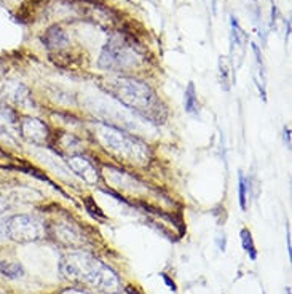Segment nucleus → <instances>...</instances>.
Masks as SVG:
<instances>
[{"mask_svg": "<svg viewBox=\"0 0 292 294\" xmlns=\"http://www.w3.org/2000/svg\"><path fill=\"white\" fill-rule=\"evenodd\" d=\"M238 197H239V206L241 209H246V189H248V182L245 179V176L239 173V179H238Z\"/></svg>", "mask_w": 292, "mask_h": 294, "instance_id": "14", "label": "nucleus"}, {"mask_svg": "<svg viewBox=\"0 0 292 294\" xmlns=\"http://www.w3.org/2000/svg\"><path fill=\"white\" fill-rule=\"evenodd\" d=\"M286 294H290V289H289V288L286 289Z\"/></svg>", "mask_w": 292, "mask_h": 294, "instance_id": "20", "label": "nucleus"}, {"mask_svg": "<svg viewBox=\"0 0 292 294\" xmlns=\"http://www.w3.org/2000/svg\"><path fill=\"white\" fill-rule=\"evenodd\" d=\"M284 143L287 147L290 146V130L289 128H284Z\"/></svg>", "mask_w": 292, "mask_h": 294, "instance_id": "17", "label": "nucleus"}, {"mask_svg": "<svg viewBox=\"0 0 292 294\" xmlns=\"http://www.w3.org/2000/svg\"><path fill=\"white\" fill-rule=\"evenodd\" d=\"M0 273L10 280H16V278H21L24 275V269L21 264H18V262L4 261V262H0Z\"/></svg>", "mask_w": 292, "mask_h": 294, "instance_id": "11", "label": "nucleus"}, {"mask_svg": "<svg viewBox=\"0 0 292 294\" xmlns=\"http://www.w3.org/2000/svg\"><path fill=\"white\" fill-rule=\"evenodd\" d=\"M103 88L107 93L114 95V98L118 101H122L125 106L136 109L137 112L144 114L145 117L152 118L154 114L158 112V109H155L158 106L155 93L144 82L128 77H115L106 80Z\"/></svg>", "mask_w": 292, "mask_h": 294, "instance_id": "2", "label": "nucleus"}, {"mask_svg": "<svg viewBox=\"0 0 292 294\" xmlns=\"http://www.w3.org/2000/svg\"><path fill=\"white\" fill-rule=\"evenodd\" d=\"M287 253L290 256V234H289V227H287Z\"/></svg>", "mask_w": 292, "mask_h": 294, "instance_id": "18", "label": "nucleus"}, {"mask_svg": "<svg viewBox=\"0 0 292 294\" xmlns=\"http://www.w3.org/2000/svg\"><path fill=\"white\" fill-rule=\"evenodd\" d=\"M239 237H241V245H243L245 251L248 253L251 259L256 261L257 259V251H256L254 240H253V235H251V232L248 229H243L239 232Z\"/></svg>", "mask_w": 292, "mask_h": 294, "instance_id": "12", "label": "nucleus"}, {"mask_svg": "<svg viewBox=\"0 0 292 294\" xmlns=\"http://www.w3.org/2000/svg\"><path fill=\"white\" fill-rule=\"evenodd\" d=\"M61 294H91V292L83 291V289H77V288H67V289H64Z\"/></svg>", "mask_w": 292, "mask_h": 294, "instance_id": "16", "label": "nucleus"}, {"mask_svg": "<svg viewBox=\"0 0 292 294\" xmlns=\"http://www.w3.org/2000/svg\"><path fill=\"white\" fill-rule=\"evenodd\" d=\"M99 141L106 146L107 150L115 154L126 161H145L147 160V146L139 139L129 136L123 131L112 127H101L98 130Z\"/></svg>", "mask_w": 292, "mask_h": 294, "instance_id": "4", "label": "nucleus"}, {"mask_svg": "<svg viewBox=\"0 0 292 294\" xmlns=\"http://www.w3.org/2000/svg\"><path fill=\"white\" fill-rule=\"evenodd\" d=\"M59 270L64 278L70 281L83 283L107 294H117L122 286L118 275L112 269L85 253H72L64 256L59 262Z\"/></svg>", "mask_w": 292, "mask_h": 294, "instance_id": "1", "label": "nucleus"}, {"mask_svg": "<svg viewBox=\"0 0 292 294\" xmlns=\"http://www.w3.org/2000/svg\"><path fill=\"white\" fill-rule=\"evenodd\" d=\"M231 34H230V52L231 55L236 53V50L241 48V52L245 53V48H246V34L243 32V29L239 27L238 21L235 16H231Z\"/></svg>", "mask_w": 292, "mask_h": 294, "instance_id": "9", "label": "nucleus"}, {"mask_svg": "<svg viewBox=\"0 0 292 294\" xmlns=\"http://www.w3.org/2000/svg\"><path fill=\"white\" fill-rule=\"evenodd\" d=\"M140 59L142 58H140L137 45L125 34L117 32L104 45L98 59V66L104 70L118 72V70H126L137 66Z\"/></svg>", "mask_w": 292, "mask_h": 294, "instance_id": "3", "label": "nucleus"}, {"mask_svg": "<svg viewBox=\"0 0 292 294\" xmlns=\"http://www.w3.org/2000/svg\"><path fill=\"white\" fill-rule=\"evenodd\" d=\"M162 278L165 280V283L169 286V289H171V291H176V289H177V288H176V283H174L173 280H171V278L166 275V273H162Z\"/></svg>", "mask_w": 292, "mask_h": 294, "instance_id": "15", "label": "nucleus"}, {"mask_svg": "<svg viewBox=\"0 0 292 294\" xmlns=\"http://www.w3.org/2000/svg\"><path fill=\"white\" fill-rule=\"evenodd\" d=\"M184 104L185 110L192 115H198L200 112V104H198V98H197V91L193 82H190L187 90H185V98H184Z\"/></svg>", "mask_w": 292, "mask_h": 294, "instance_id": "10", "label": "nucleus"}, {"mask_svg": "<svg viewBox=\"0 0 292 294\" xmlns=\"http://www.w3.org/2000/svg\"><path fill=\"white\" fill-rule=\"evenodd\" d=\"M2 226H5V224H0V234H2Z\"/></svg>", "mask_w": 292, "mask_h": 294, "instance_id": "19", "label": "nucleus"}, {"mask_svg": "<svg viewBox=\"0 0 292 294\" xmlns=\"http://www.w3.org/2000/svg\"><path fill=\"white\" fill-rule=\"evenodd\" d=\"M219 77H220V83L225 91L230 90V77H228V63L224 56H220L219 59Z\"/></svg>", "mask_w": 292, "mask_h": 294, "instance_id": "13", "label": "nucleus"}, {"mask_svg": "<svg viewBox=\"0 0 292 294\" xmlns=\"http://www.w3.org/2000/svg\"><path fill=\"white\" fill-rule=\"evenodd\" d=\"M69 166L72 168L78 176H82L89 184H96L99 175L96 166L85 157H72L69 158Z\"/></svg>", "mask_w": 292, "mask_h": 294, "instance_id": "7", "label": "nucleus"}, {"mask_svg": "<svg viewBox=\"0 0 292 294\" xmlns=\"http://www.w3.org/2000/svg\"><path fill=\"white\" fill-rule=\"evenodd\" d=\"M5 234L15 241H37L45 235V226L35 216L18 215L5 222Z\"/></svg>", "mask_w": 292, "mask_h": 294, "instance_id": "5", "label": "nucleus"}, {"mask_svg": "<svg viewBox=\"0 0 292 294\" xmlns=\"http://www.w3.org/2000/svg\"><path fill=\"white\" fill-rule=\"evenodd\" d=\"M19 130H21V135L26 139L32 141V143H35V144L45 143L46 138H48V128H46V125L43 123V121H40L38 118L26 117L21 121V127H19Z\"/></svg>", "mask_w": 292, "mask_h": 294, "instance_id": "6", "label": "nucleus"}, {"mask_svg": "<svg viewBox=\"0 0 292 294\" xmlns=\"http://www.w3.org/2000/svg\"><path fill=\"white\" fill-rule=\"evenodd\" d=\"M42 42L48 50H61L69 45V37L59 26H53L45 32Z\"/></svg>", "mask_w": 292, "mask_h": 294, "instance_id": "8", "label": "nucleus"}]
</instances>
